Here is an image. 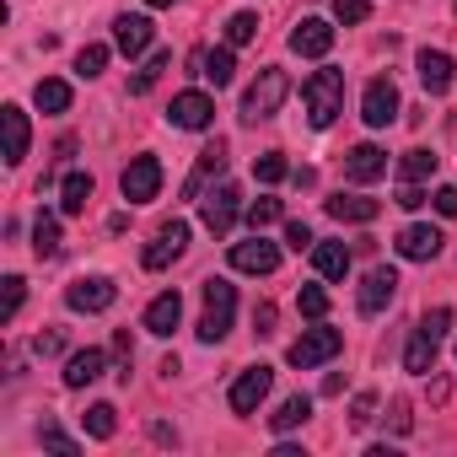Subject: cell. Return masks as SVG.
Wrapping results in <instances>:
<instances>
[{"label":"cell","mask_w":457,"mask_h":457,"mask_svg":"<svg viewBox=\"0 0 457 457\" xmlns=\"http://www.w3.org/2000/svg\"><path fill=\"white\" fill-rule=\"evenodd\" d=\"M253 172H259V183H286V178H291V167H286L280 151H264V156L253 162Z\"/></svg>","instance_id":"obj_36"},{"label":"cell","mask_w":457,"mask_h":457,"mask_svg":"<svg viewBox=\"0 0 457 457\" xmlns=\"http://www.w3.org/2000/svg\"><path fill=\"white\" fill-rule=\"evenodd\" d=\"M0 124H6V162L17 167V162L28 156V140H33V129H28V113H22L17 103H6V108H0Z\"/></svg>","instance_id":"obj_19"},{"label":"cell","mask_w":457,"mask_h":457,"mask_svg":"<svg viewBox=\"0 0 457 457\" xmlns=\"http://www.w3.org/2000/svg\"><path fill=\"white\" fill-rule=\"evenodd\" d=\"M312 264L323 280H345L350 275V248L345 243H312Z\"/></svg>","instance_id":"obj_26"},{"label":"cell","mask_w":457,"mask_h":457,"mask_svg":"<svg viewBox=\"0 0 457 457\" xmlns=\"http://www.w3.org/2000/svg\"><path fill=\"white\" fill-rule=\"evenodd\" d=\"M33 103H38L44 113H65V108H71V87H65V81H38V87H33Z\"/></svg>","instance_id":"obj_31"},{"label":"cell","mask_w":457,"mask_h":457,"mask_svg":"<svg viewBox=\"0 0 457 457\" xmlns=\"http://www.w3.org/2000/svg\"><path fill=\"white\" fill-rule=\"evenodd\" d=\"M194 65H199V76H204L210 87H232V76H237L232 44H226V49H204V54H194Z\"/></svg>","instance_id":"obj_20"},{"label":"cell","mask_w":457,"mask_h":457,"mask_svg":"<svg viewBox=\"0 0 457 457\" xmlns=\"http://www.w3.org/2000/svg\"><path fill=\"white\" fill-rule=\"evenodd\" d=\"M113 361L129 371V361H135V339H129V328H119V334H113Z\"/></svg>","instance_id":"obj_42"},{"label":"cell","mask_w":457,"mask_h":457,"mask_svg":"<svg viewBox=\"0 0 457 457\" xmlns=\"http://www.w3.org/2000/svg\"><path fill=\"white\" fill-rule=\"evenodd\" d=\"M259 38V17L253 12H237L232 22H226V44H232V49H243V44H253Z\"/></svg>","instance_id":"obj_34"},{"label":"cell","mask_w":457,"mask_h":457,"mask_svg":"<svg viewBox=\"0 0 457 457\" xmlns=\"http://www.w3.org/2000/svg\"><path fill=\"white\" fill-rule=\"evenodd\" d=\"M232 270H243V275H275L280 270V248L253 232L248 243H232Z\"/></svg>","instance_id":"obj_9"},{"label":"cell","mask_w":457,"mask_h":457,"mask_svg":"<svg viewBox=\"0 0 457 457\" xmlns=\"http://www.w3.org/2000/svg\"><path fill=\"white\" fill-rule=\"evenodd\" d=\"M328 49H334V28H328V22H318V17L296 22V33H291V54H302V60H323Z\"/></svg>","instance_id":"obj_15"},{"label":"cell","mask_w":457,"mask_h":457,"mask_svg":"<svg viewBox=\"0 0 457 457\" xmlns=\"http://www.w3.org/2000/svg\"><path fill=\"white\" fill-rule=\"evenodd\" d=\"M312 243H318V237H312V226H307V220H291V226H286V248L302 253V248H312Z\"/></svg>","instance_id":"obj_41"},{"label":"cell","mask_w":457,"mask_h":457,"mask_svg":"<svg viewBox=\"0 0 457 457\" xmlns=\"http://www.w3.org/2000/svg\"><path fill=\"white\" fill-rule=\"evenodd\" d=\"M232 312H237V291L232 280H204V318H199V339L204 345H220L226 334H232Z\"/></svg>","instance_id":"obj_2"},{"label":"cell","mask_w":457,"mask_h":457,"mask_svg":"<svg viewBox=\"0 0 457 457\" xmlns=\"http://www.w3.org/2000/svg\"><path fill=\"white\" fill-rule=\"evenodd\" d=\"M441 232H436V226H403V232H398V259H414V264H425V259H436L441 253Z\"/></svg>","instance_id":"obj_14"},{"label":"cell","mask_w":457,"mask_h":457,"mask_svg":"<svg viewBox=\"0 0 457 457\" xmlns=\"http://www.w3.org/2000/svg\"><path fill=\"white\" fill-rule=\"evenodd\" d=\"M328 215H334V220H355V226H366V220L382 215V204L366 199V194H334V199H328Z\"/></svg>","instance_id":"obj_21"},{"label":"cell","mask_w":457,"mask_h":457,"mask_svg":"<svg viewBox=\"0 0 457 457\" xmlns=\"http://www.w3.org/2000/svg\"><path fill=\"white\" fill-rule=\"evenodd\" d=\"M87 199H92V172H71V178L60 183V210H65V215H81Z\"/></svg>","instance_id":"obj_27"},{"label":"cell","mask_w":457,"mask_h":457,"mask_svg":"<svg viewBox=\"0 0 457 457\" xmlns=\"http://www.w3.org/2000/svg\"><path fill=\"white\" fill-rule=\"evenodd\" d=\"M339 350H345V334H339V328H307V334L291 345V355H286V361H291L296 371H312V366L334 361Z\"/></svg>","instance_id":"obj_4"},{"label":"cell","mask_w":457,"mask_h":457,"mask_svg":"<svg viewBox=\"0 0 457 457\" xmlns=\"http://www.w3.org/2000/svg\"><path fill=\"white\" fill-rule=\"evenodd\" d=\"M361 119H366L371 129H387V124L398 119V87H393L387 76H377V81L366 87V97H361Z\"/></svg>","instance_id":"obj_8"},{"label":"cell","mask_w":457,"mask_h":457,"mask_svg":"<svg viewBox=\"0 0 457 457\" xmlns=\"http://www.w3.org/2000/svg\"><path fill=\"white\" fill-rule=\"evenodd\" d=\"M237 188L232 183H220V188H210L204 199H199V215H204V226H210V232L215 237H226V232H232V220H237Z\"/></svg>","instance_id":"obj_7"},{"label":"cell","mask_w":457,"mask_h":457,"mask_svg":"<svg viewBox=\"0 0 457 457\" xmlns=\"http://www.w3.org/2000/svg\"><path fill=\"white\" fill-rule=\"evenodd\" d=\"M151 38H156V33H151V17H119V22H113V44H119V54H129V60L145 54Z\"/></svg>","instance_id":"obj_17"},{"label":"cell","mask_w":457,"mask_h":457,"mask_svg":"<svg viewBox=\"0 0 457 457\" xmlns=\"http://www.w3.org/2000/svg\"><path fill=\"white\" fill-rule=\"evenodd\" d=\"M334 17L339 22H366L371 17V0H334Z\"/></svg>","instance_id":"obj_40"},{"label":"cell","mask_w":457,"mask_h":457,"mask_svg":"<svg viewBox=\"0 0 457 457\" xmlns=\"http://www.w3.org/2000/svg\"><path fill=\"white\" fill-rule=\"evenodd\" d=\"M0 286H6V302H0V318L12 323V318L22 312V302H28V280H22V275H6Z\"/></svg>","instance_id":"obj_35"},{"label":"cell","mask_w":457,"mask_h":457,"mask_svg":"<svg viewBox=\"0 0 457 457\" xmlns=\"http://www.w3.org/2000/svg\"><path fill=\"white\" fill-rule=\"evenodd\" d=\"M44 446H54V452H76V441H71L60 425H44Z\"/></svg>","instance_id":"obj_44"},{"label":"cell","mask_w":457,"mask_h":457,"mask_svg":"<svg viewBox=\"0 0 457 457\" xmlns=\"http://www.w3.org/2000/svg\"><path fill=\"white\" fill-rule=\"evenodd\" d=\"M393 296H398V275H393L387 264H377V270L361 280V296H355V307H361L366 318H377V312H382Z\"/></svg>","instance_id":"obj_12"},{"label":"cell","mask_w":457,"mask_h":457,"mask_svg":"<svg viewBox=\"0 0 457 457\" xmlns=\"http://www.w3.org/2000/svg\"><path fill=\"white\" fill-rule=\"evenodd\" d=\"M436 167H441V156H430V151H403V162H398L403 183H425Z\"/></svg>","instance_id":"obj_32"},{"label":"cell","mask_w":457,"mask_h":457,"mask_svg":"<svg viewBox=\"0 0 457 457\" xmlns=\"http://www.w3.org/2000/svg\"><path fill=\"white\" fill-rule=\"evenodd\" d=\"M270 387H275V371H270V366H248V371L232 382V414H253V409L270 398Z\"/></svg>","instance_id":"obj_10"},{"label":"cell","mask_w":457,"mask_h":457,"mask_svg":"<svg viewBox=\"0 0 457 457\" xmlns=\"http://www.w3.org/2000/svg\"><path fill=\"white\" fill-rule=\"evenodd\" d=\"M183 248H188V226H183V220H167L162 232H156V243L140 253V264H145V270H167L172 259H183Z\"/></svg>","instance_id":"obj_11"},{"label":"cell","mask_w":457,"mask_h":457,"mask_svg":"<svg viewBox=\"0 0 457 457\" xmlns=\"http://www.w3.org/2000/svg\"><path fill=\"white\" fill-rule=\"evenodd\" d=\"M398 204H403V210H420V204H425L420 183H403V188H398Z\"/></svg>","instance_id":"obj_46"},{"label":"cell","mask_w":457,"mask_h":457,"mask_svg":"<svg viewBox=\"0 0 457 457\" xmlns=\"http://www.w3.org/2000/svg\"><path fill=\"white\" fill-rule=\"evenodd\" d=\"M178 318H183V296H178V291H162V296L145 307V328H151V334H162V339L178 328Z\"/></svg>","instance_id":"obj_22"},{"label":"cell","mask_w":457,"mask_h":457,"mask_svg":"<svg viewBox=\"0 0 457 457\" xmlns=\"http://www.w3.org/2000/svg\"><path fill=\"white\" fill-rule=\"evenodd\" d=\"M113 414H119L113 403H92V409H87V436H92V441H113V430H119Z\"/></svg>","instance_id":"obj_33"},{"label":"cell","mask_w":457,"mask_h":457,"mask_svg":"<svg viewBox=\"0 0 457 457\" xmlns=\"http://www.w3.org/2000/svg\"><path fill=\"white\" fill-rule=\"evenodd\" d=\"M307 414H312V398H307V393H296V398H286V403L270 414V430H280V436H286V430L307 425Z\"/></svg>","instance_id":"obj_28"},{"label":"cell","mask_w":457,"mask_h":457,"mask_svg":"<svg viewBox=\"0 0 457 457\" xmlns=\"http://www.w3.org/2000/svg\"><path fill=\"white\" fill-rule=\"evenodd\" d=\"M436 334H425V328H414L409 334V345H403V371H414V377H425L430 366H436Z\"/></svg>","instance_id":"obj_24"},{"label":"cell","mask_w":457,"mask_h":457,"mask_svg":"<svg viewBox=\"0 0 457 457\" xmlns=\"http://www.w3.org/2000/svg\"><path fill=\"white\" fill-rule=\"evenodd\" d=\"M420 328H425V334H436V339H441V334H446V328H452V307H436V312H430V318H425V323H420Z\"/></svg>","instance_id":"obj_43"},{"label":"cell","mask_w":457,"mask_h":457,"mask_svg":"<svg viewBox=\"0 0 457 457\" xmlns=\"http://www.w3.org/2000/svg\"><path fill=\"white\" fill-rule=\"evenodd\" d=\"M145 6H172V0H145Z\"/></svg>","instance_id":"obj_50"},{"label":"cell","mask_w":457,"mask_h":457,"mask_svg":"<svg viewBox=\"0 0 457 457\" xmlns=\"http://www.w3.org/2000/svg\"><path fill=\"white\" fill-rule=\"evenodd\" d=\"M220 172H226V145L199 151V162H194V172H188V183H183V199H204V183L220 178Z\"/></svg>","instance_id":"obj_18"},{"label":"cell","mask_w":457,"mask_h":457,"mask_svg":"<svg viewBox=\"0 0 457 457\" xmlns=\"http://www.w3.org/2000/svg\"><path fill=\"white\" fill-rule=\"evenodd\" d=\"M296 307H302L307 318H323V312H328V291H323V286H302V291H296Z\"/></svg>","instance_id":"obj_38"},{"label":"cell","mask_w":457,"mask_h":457,"mask_svg":"<svg viewBox=\"0 0 457 457\" xmlns=\"http://www.w3.org/2000/svg\"><path fill=\"white\" fill-rule=\"evenodd\" d=\"M436 210L441 215H457V188H436Z\"/></svg>","instance_id":"obj_49"},{"label":"cell","mask_w":457,"mask_h":457,"mask_svg":"<svg viewBox=\"0 0 457 457\" xmlns=\"http://www.w3.org/2000/svg\"><path fill=\"white\" fill-rule=\"evenodd\" d=\"M371 409H377V398H366V393H361V398H355V414H350V420H355V425H371Z\"/></svg>","instance_id":"obj_48"},{"label":"cell","mask_w":457,"mask_h":457,"mask_svg":"<svg viewBox=\"0 0 457 457\" xmlns=\"http://www.w3.org/2000/svg\"><path fill=\"white\" fill-rule=\"evenodd\" d=\"M119 188H124V199H129V204L156 199V188H162V162H156V156H135V162L124 167Z\"/></svg>","instance_id":"obj_6"},{"label":"cell","mask_w":457,"mask_h":457,"mask_svg":"<svg viewBox=\"0 0 457 457\" xmlns=\"http://www.w3.org/2000/svg\"><path fill=\"white\" fill-rule=\"evenodd\" d=\"M103 65H108V49H103V44H87V49L76 54V76H103Z\"/></svg>","instance_id":"obj_37"},{"label":"cell","mask_w":457,"mask_h":457,"mask_svg":"<svg viewBox=\"0 0 457 457\" xmlns=\"http://www.w3.org/2000/svg\"><path fill=\"white\" fill-rule=\"evenodd\" d=\"M65 302H71V312H108L119 302V286L108 275H81V280H71Z\"/></svg>","instance_id":"obj_5"},{"label":"cell","mask_w":457,"mask_h":457,"mask_svg":"<svg viewBox=\"0 0 457 457\" xmlns=\"http://www.w3.org/2000/svg\"><path fill=\"white\" fill-rule=\"evenodd\" d=\"M60 350H65V334H60V328L38 334V355H60Z\"/></svg>","instance_id":"obj_45"},{"label":"cell","mask_w":457,"mask_h":457,"mask_svg":"<svg viewBox=\"0 0 457 457\" xmlns=\"http://www.w3.org/2000/svg\"><path fill=\"white\" fill-rule=\"evenodd\" d=\"M167 119H172L178 129H210L215 103H210L204 92H178V97H172V108H167Z\"/></svg>","instance_id":"obj_13"},{"label":"cell","mask_w":457,"mask_h":457,"mask_svg":"<svg viewBox=\"0 0 457 457\" xmlns=\"http://www.w3.org/2000/svg\"><path fill=\"white\" fill-rule=\"evenodd\" d=\"M103 366H108L103 350H76V355L65 361V387H92V382L103 377Z\"/></svg>","instance_id":"obj_23"},{"label":"cell","mask_w":457,"mask_h":457,"mask_svg":"<svg viewBox=\"0 0 457 457\" xmlns=\"http://www.w3.org/2000/svg\"><path fill=\"white\" fill-rule=\"evenodd\" d=\"M382 172H387V151H382V145H371V140H366V145H355V151L345 156V178H350V183H377Z\"/></svg>","instance_id":"obj_16"},{"label":"cell","mask_w":457,"mask_h":457,"mask_svg":"<svg viewBox=\"0 0 457 457\" xmlns=\"http://www.w3.org/2000/svg\"><path fill=\"white\" fill-rule=\"evenodd\" d=\"M270 220H280V199H253L248 204V226H253V232H264Z\"/></svg>","instance_id":"obj_39"},{"label":"cell","mask_w":457,"mask_h":457,"mask_svg":"<svg viewBox=\"0 0 457 457\" xmlns=\"http://www.w3.org/2000/svg\"><path fill=\"white\" fill-rule=\"evenodd\" d=\"M302 103H307L312 129H328V124L345 113V76H339V71H312L307 87H302Z\"/></svg>","instance_id":"obj_1"},{"label":"cell","mask_w":457,"mask_h":457,"mask_svg":"<svg viewBox=\"0 0 457 457\" xmlns=\"http://www.w3.org/2000/svg\"><path fill=\"white\" fill-rule=\"evenodd\" d=\"M286 97H291V76L270 65V71H259V81H253L248 97H243V119H275Z\"/></svg>","instance_id":"obj_3"},{"label":"cell","mask_w":457,"mask_h":457,"mask_svg":"<svg viewBox=\"0 0 457 457\" xmlns=\"http://www.w3.org/2000/svg\"><path fill=\"white\" fill-rule=\"evenodd\" d=\"M33 253L38 259H60V220L54 215H38L33 220Z\"/></svg>","instance_id":"obj_29"},{"label":"cell","mask_w":457,"mask_h":457,"mask_svg":"<svg viewBox=\"0 0 457 457\" xmlns=\"http://www.w3.org/2000/svg\"><path fill=\"white\" fill-rule=\"evenodd\" d=\"M420 81H425L430 97H441V92L452 87V60H446L441 49H425V54H420Z\"/></svg>","instance_id":"obj_25"},{"label":"cell","mask_w":457,"mask_h":457,"mask_svg":"<svg viewBox=\"0 0 457 457\" xmlns=\"http://www.w3.org/2000/svg\"><path fill=\"white\" fill-rule=\"evenodd\" d=\"M167 60H172V54H167V49H156V54H151V60H145V65L129 76V92H135V97H145V92L156 87V76L167 71Z\"/></svg>","instance_id":"obj_30"},{"label":"cell","mask_w":457,"mask_h":457,"mask_svg":"<svg viewBox=\"0 0 457 457\" xmlns=\"http://www.w3.org/2000/svg\"><path fill=\"white\" fill-rule=\"evenodd\" d=\"M253 323H259V334H275V307H270V302H259V312H253Z\"/></svg>","instance_id":"obj_47"}]
</instances>
